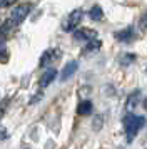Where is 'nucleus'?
<instances>
[{
	"label": "nucleus",
	"instance_id": "nucleus-1",
	"mask_svg": "<svg viewBox=\"0 0 147 149\" xmlns=\"http://www.w3.org/2000/svg\"><path fill=\"white\" fill-rule=\"evenodd\" d=\"M144 124H146V117L144 116H135L134 112H129L124 117V129H126L127 141L132 142L134 137L137 136V132L144 127Z\"/></svg>",
	"mask_w": 147,
	"mask_h": 149
},
{
	"label": "nucleus",
	"instance_id": "nucleus-2",
	"mask_svg": "<svg viewBox=\"0 0 147 149\" xmlns=\"http://www.w3.org/2000/svg\"><path fill=\"white\" fill-rule=\"evenodd\" d=\"M30 10H32V5L30 3H22L19 7H15L12 10V15H10V22H12L13 25H20L28 17Z\"/></svg>",
	"mask_w": 147,
	"mask_h": 149
},
{
	"label": "nucleus",
	"instance_id": "nucleus-3",
	"mask_svg": "<svg viewBox=\"0 0 147 149\" xmlns=\"http://www.w3.org/2000/svg\"><path fill=\"white\" fill-rule=\"evenodd\" d=\"M82 15H84V12L80 10V8H77V10H74V12H70V15L65 19V22H64V30L65 32H74L75 29H77V25L80 24V20H82Z\"/></svg>",
	"mask_w": 147,
	"mask_h": 149
},
{
	"label": "nucleus",
	"instance_id": "nucleus-4",
	"mask_svg": "<svg viewBox=\"0 0 147 149\" xmlns=\"http://www.w3.org/2000/svg\"><path fill=\"white\" fill-rule=\"evenodd\" d=\"M95 37H97V34L94 30H90V29H77L74 32V40L82 42V44H87V42H90Z\"/></svg>",
	"mask_w": 147,
	"mask_h": 149
},
{
	"label": "nucleus",
	"instance_id": "nucleus-5",
	"mask_svg": "<svg viewBox=\"0 0 147 149\" xmlns=\"http://www.w3.org/2000/svg\"><path fill=\"white\" fill-rule=\"evenodd\" d=\"M77 69H79V64L75 61H70L65 64V67H64V70H62V74H60V79H62V82L64 81H69L70 77H72L75 72H77Z\"/></svg>",
	"mask_w": 147,
	"mask_h": 149
},
{
	"label": "nucleus",
	"instance_id": "nucleus-6",
	"mask_svg": "<svg viewBox=\"0 0 147 149\" xmlns=\"http://www.w3.org/2000/svg\"><path fill=\"white\" fill-rule=\"evenodd\" d=\"M55 77H57V70H55V69H50V67H49V69L45 70V72L42 74V77L39 79L40 87H42V89H45L47 86H49V84H52Z\"/></svg>",
	"mask_w": 147,
	"mask_h": 149
},
{
	"label": "nucleus",
	"instance_id": "nucleus-7",
	"mask_svg": "<svg viewBox=\"0 0 147 149\" xmlns=\"http://www.w3.org/2000/svg\"><path fill=\"white\" fill-rule=\"evenodd\" d=\"M115 39H117V40H120V42H129L130 39H134V29L132 27L124 29L122 32L115 34Z\"/></svg>",
	"mask_w": 147,
	"mask_h": 149
},
{
	"label": "nucleus",
	"instance_id": "nucleus-8",
	"mask_svg": "<svg viewBox=\"0 0 147 149\" xmlns=\"http://www.w3.org/2000/svg\"><path fill=\"white\" fill-rule=\"evenodd\" d=\"M92 109H94V106H92L90 101H82L79 106H77V112H79L80 116H89L92 112Z\"/></svg>",
	"mask_w": 147,
	"mask_h": 149
},
{
	"label": "nucleus",
	"instance_id": "nucleus-9",
	"mask_svg": "<svg viewBox=\"0 0 147 149\" xmlns=\"http://www.w3.org/2000/svg\"><path fill=\"white\" fill-rule=\"evenodd\" d=\"M89 17H90L92 20L99 22V20H102V17H104V10H102L99 5H94V7L89 10Z\"/></svg>",
	"mask_w": 147,
	"mask_h": 149
},
{
	"label": "nucleus",
	"instance_id": "nucleus-10",
	"mask_svg": "<svg viewBox=\"0 0 147 149\" xmlns=\"http://www.w3.org/2000/svg\"><path fill=\"white\" fill-rule=\"evenodd\" d=\"M139 95H140V92H134V94L129 97V101H127V112H132L134 111L135 104H137V101H139Z\"/></svg>",
	"mask_w": 147,
	"mask_h": 149
},
{
	"label": "nucleus",
	"instance_id": "nucleus-11",
	"mask_svg": "<svg viewBox=\"0 0 147 149\" xmlns=\"http://www.w3.org/2000/svg\"><path fill=\"white\" fill-rule=\"evenodd\" d=\"M53 54H55L53 50H47V52H44L42 59H40V67H45L47 64H49V62H50V61L53 59V57H52Z\"/></svg>",
	"mask_w": 147,
	"mask_h": 149
},
{
	"label": "nucleus",
	"instance_id": "nucleus-12",
	"mask_svg": "<svg viewBox=\"0 0 147 149\" xmlns=\"http://www.w3.org/2000/svg\"><path fill=\"white\" fill-rule=\"evenodd\" d=\"M7 57H8V54H7V45H5V42H3V39H0V61L7 62Z\"/></svg>",
	"mask_w": 147,
	"mask_h": 149
},
{
	"label": "nucleus",
	"instance_id": "nucleus-13",
	"mask_svg": "<svg viewBox=\"0 0 147 149\" xmlns=\"http://www.w3.org/2000/svg\"><path fill=\"white\" fill-rule=\"evenodd\" d=\"M100 49V40H97V39H92L90 42H87V49L85 50H99Z\"/></svg>",
	"mask_w": 147,
	"mask_h": 149
},
{
	"label": "nucleus",
	"instance_id": "nucleus-14",
	"mask_svg": "<svg viewBox=\"0 0 147 149\" xmlns=\"http://www.w3.org/2000/svg\"><path fill=\"white\" fill-rule=\"evenodd\" d=\"M135 61V54H124L122 59H120V64L122 65H127V64H132Z\"/></svg>",
	"mask_w": 147,
	"mask_h": 149
},
{
	"label": "nucleus",
	"instance_id": "nucleus-15",
	"mask_svg": "<svg viewBox=\"0 0 147 149\" xmlns=\"http://www.w3.org/2000/svg\"><path fill=\"white\" fill-rule=\"evenodd\" d=\"M139 27L142 29V30H146L147 29V12L142 15V19H140V22H139Z\"/></svg>",
	"mask_w": 147,
	"mask_h": 149
},
{
	"label": "nucleus",
	"instance_id": "nucleus-16",
	"mask_svg": "<svg viewBox=\"0 0 147 149\" xmlns=\"http://www.w3.org/2000/svg\"><path fill=\"white\" fill-rule=\"evenodd\" d=\"M17 0H0V8L2 7H8V5H12V3H15Z\"/></svg>",
	"mask_w": 147,
	"mask_h": 149
}]
</instances>
